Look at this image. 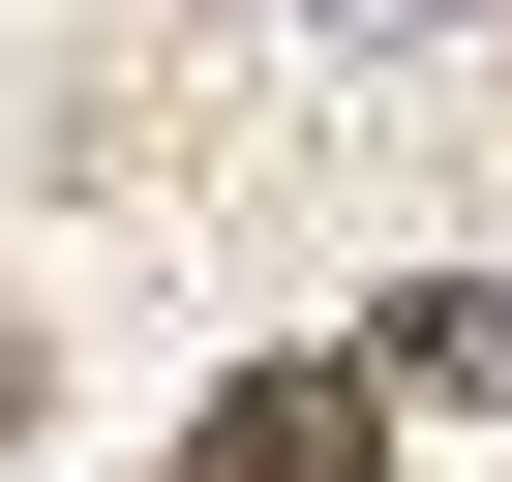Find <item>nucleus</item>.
<instances>
[{"label":"nucleus","mask_w":512,"mask_h":482,"mask_svg":"<svg viewBox=\"0 0 512 482\" xmlns=\"http://www.w3.org/2000/svg\"><path fill=\"white\" fill-rule=\"evenodd\" d=\"M211 482H362V392H332V362H241V392H211Z\"/></svg>","instance_id":"f257e3e1"},{"label":"nucleus","mask_w":512,"mask_h":482,"mask_svg":"<svg viewBox=\"0 0 512 482\" xmlns=\"http://www.w3.org/2000/svg\"><path fill=\"white\" fill-rule=\"evenodd\" d=\"M0 422H31V332H0Z\"/></svg>","instance_id":"f03ea898"}]
</instances>
